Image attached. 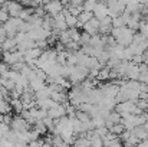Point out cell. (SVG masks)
<instances>
[{
	"label": "cell",
	"mask_w": 148,
	"mask_h": 147,
	"mask_svg": "<svg viewBox=\"0 0 148 147\" xmlns=\"http://www.w3.org/2000/svg\"><path fill=\"white\" fill-rule=\"evenodd\" d=\"M9 101H10V105H12V111L20 112V111L23 110V102H22L20 98H12V99H9Z\"/></svg>",
	"instance_id": "obj_10"
},
{
	"label": "cell",
	"mask_w": 148,
	"mask_h": 147,
	"mask_svg": "<svg viewBox=\"0 0 148 147\" xmlns=\"http://www.w3.org/2000/svg\"><path fill=\"white\" fill-rule=\"evenodd\" d=\"M92 13H94V16L97 17V19H102V17H105L106 14H108V6H106V1H103V0H98V3L95 4V7H94V10H92Z\"/></svg>",
	"instance_id": "obj_6"
},
{
	"label": "cell",
	"mask_w": 148,
	"mask_h": 147,
	"mask_svg": "<svg viewBox=\"0 0 148 147\" xmlns=\"http://www.w3.org/2000/svg\"><path fill=\"white\" fill-rule=\"evenodd\" d=\"M0 45H1V49H3V50H16V49H17L16 39H14V38H10V36H7Z\"/></svg>",
	"instance_id": "obj_8"
},
{
	"label": "cell",
	"mask_w": 148,
	"mask_h": 147,
	"mask_svg": "<svg viewBox=\"0 0 148 147\" xmlns=\"http://www.w3.org/2000/svg\"><path fill=\"white\" fill-rule=\"evenodd\" d=\"M43 7H45V10H46V13L50 14V16H55V14H58V13H60L62 10H63V3L60 1V0H50L48 1L46 4H43Z\"/></svg>",
	"instance_id": "obj_4"
},
{
	"label": "cell",
	"mask_w": 148,
	"mask_h": 147,
	"mask_svg": "<svg viewBox=\"0 0 148 147\" xmlns=\"http://www.w3.org/2000/svg\"><path fill=\"white\" fill-rule=\"evenodd\" d=\"M71 3H72V4H76V6H82L84 0H71Z\"/></svg>",
	"instance_id": "obj_13"
},
{
	"label": "cell",
	"mask_w": 148,
	"mask_h": 147,
	"mask_svg": "<svg viewBox=\"0 0 148 147\" xmlns=\"http://www.w3.org/2000/svg\"><path fill=\"white\" fill-rule=\"evenodd\" d=\"M99 25H101V22H99V19H97L95 16H92L86 23H84L82 25V28H84V32H86L88 35H97L99 32Z\"/></svg>",
	"instance_id": "obj_3"
},
{
	"label": "cell",
	"mask_w": 148,
	"mask_h": 147,
	"mask_svg": "<svg viewBox=\"0 0 148 147\" xmlns=\"http://www.w3.org/2000/svg\"><path fill=\"white\" fill-rule=\"evenodd\" d=\"M97 3H98V0H84V3H82V10L92 12Z\"/></svg>",
	"instance_id": "obj_12"
},
{
	"label": "cell",
	"mask_w": 148,
	"mask_h": 147,
	"mask_svg": "<svg viewBox=\"0 0 148 147\" xmlns=\"http://www.w3.org/2000/svg\"><path fill=\"white\" fill-rule=\"evenodd\" d=\"M10 128L14 130V131H17V133H25V131L30 130V124L22 115H14V117H12Z\"/></svg>",
	"instance_id": "obj_2"
},
{
	"label": "cell",
	"mask_w": 148,
	"mask_h": 147,
	"mask_svg": "<svg viewBox=\"0 0 148 147\" xmlns=\"http://www.w3.org/2000/svg\"><path fill=\"white\" fill-rule=\"evenodd\" d=\"M1 7L9 13L10 17H19V14H20V12L23 9V4L17 0H6L1 4Z\"/></svg>",
	"instance_id": "obj_1"
},
{
	"label": "cell",
	"mask_w": 148,
	"mask_h": 147,
	"mask_svg": "<svg viewBox=\"0 0 148 147\" xmlns=\"http://www.w3.org/2000/svg\"><path fill=\"white\" fill-rule=\"evenodd\" d=\"M138 75H140V65L130 61V62H128V66H127L125 78H128V79H137Z\"/></svg>",
	"instance_id": "obj_7"
},
{
	"label": "cell",
	"mask_w": 148,
	"mask_h": 147,
	"mask_svg": "<svg viewBox=\"0 0 148 147\" xmlns=\"http://www.w3.org/2000/svg\"><path fill=\"white\" fill-rule=\"evenodd\" d=\"M94 16V13L92 12H88V10H82L78 16H76V19H78V25H76V28H79V26H82L84 23H86L91 17Z\"/></svg>",
	"instance_id": "obj_9"
},
{
	"label": "cell",
	"mask_w": 148,
	"mask_h": 147,
	"mask_svg": "<svg viewBox=\"0 0 148 147\" xmlns=\"http://www.w3.org/2000/svg\"><path fill=\"white\" fill-rule=\"evenodd\" d=\"M65 22H66V26H68V28H76V25H78L76 16H73V14H71V13H66V14H65Z\"/></svg>",
	"instance_id": "obj_11"
},
{
	"label": "cell",
	"mask_w": 148,
	"mask_h": 147,
	"mask_svg": "<svg viewBox=\"0 0 148 147\" xmlns=\"http://www.w3.org/2000/svg\"><path fill=\"white\" fill-rule=\"evenodd\" d=\"M48 115H49L50 118H53V120L66 115V105L62 104V102H56L52 108L48 110Z\"/></svg>",
	"instance_id": "obj_5"
}]
</instances>
